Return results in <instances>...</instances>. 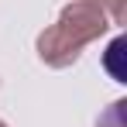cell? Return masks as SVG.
<instances>
[{
  "instance_id": "1",
  "label": "cell",
  "mask_w": 127,
  "mask_h": 127,
  "mask_svg": "<svg viewBox=\"0 0 127 127\" xmlns=\"http://www.w3.org/2000/svg\"><path fill=\"white\" fill-rule=\"evenodd\" d=\"M110 28H113V21L100 0H72L62 7L59 21L38 34V41H34L38 59L48 69H69L72 62H79L86 45L103 38Z\"/></svg>"
},
{
  "instance_id": "2",
  "label": "cell",
  "mask_w": 127,
  "mask_h": 127,
  "mask_svg": "<svg viewBox=\"0 0 127 127\" xmlns=\"http://www.w3.org/2000/svg\"><path fill=\"white\" fill-rule=\"evenodd\" d=\"M124 38H113V45L106 48V59H103V65H106V72L117 79V83H127L124 79V69H120V55H124Z\"/></svg>"
},
{
  "instance_id": "3",
  "label": "cell",
  "mask_w": 127,
  "mask_h": 127,
  "mask_svg": "<svg viewBox=\"0 0 127 127\" xmlns=\"http://www.w3.org/2000/svg\"><path fill=\"white\" fill-rule=\"evenodd\" d=\"M124 100H117V103H110V110H106L103 117H100V124L96 127H124Z\"/></svg>"
},
{
  "instance_id": "4",
  "label": "cell",
  "mask_w": 127,
  "mask_h": 127,
  "mask_svg": "<svg viewBox=\"0 0 127 127\" xmlns=\"http://www.w3.org/2000/svg\"><path fill=\"white\" fill-rule=\"evenodd\" d=\"M106 7V14H110V21H113V28L117 24H124V17H127V0H100Z\"/></svg>"
},
{
  "instance_id": "5",
  "label": "cell",
  "mask_w": 127,
  "mask_h": 127,
  "mask_svg": "<svg viewBox=\"0 0 127 127\" xmlns=\"http://www.w3.org/2000/svg\"><path fill=\"white\" fill-rule=\"evenodd\" d=\"M0 127H7V124H3V120H0Z\"/></svg>"
}]
</instances>
